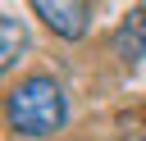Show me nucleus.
<instances>
[{"label":"nucleus","mask_w":146,"mask_h":141,"mask_svg":"<svg viewBox=\"0 0 146 141\" xmlns=\"http://www.w3.org/2000/svg\"><path fill=\"white\" fill-rule=\"evenodd\" d=\"M68 118L64 86L55 77H27L9 91V127L23 136H50Z\"/></svg>","instance_id":"1"},{"label":"nucleus","mask_w":146,"mask_h":141,"mask_svg":"<svg viewBox=\"0 0 146 141\" xmlns=\"http://www.w3.org/2000/svg\"><path fill=\"white\" fill-rule=\"evenodd\" d=\"M32 9L46 18V27H50L55 36H68V41H78V36L87 32V18H91V9L78 5V0H36Z\"/></svg>","instance_id":"2"},{"label":"nucleus","mask_w":146,"mask_h":141,"mask_svg":"<svg viewBox=\"0 0 146 141\" xmlns=\"http://www.w3.org/2000/svg\"><path fill=\"white\" fill-rule=\"evenodd\" d=\"M114 55H119L128 68H137V64L146 59V9H132V14L119 23V32H114Z\"/></svg>","instance_id":"3"},{"label":"nucleus","mask_w":146,"mask_h":141,"mask_svg":"<svg viewBox=\"0 0 146 141\" xmlns=\"http://www.w3.org/2000/svg\"><path fill=\"white\" fill-rule=\"evenodd\" d=\"M0 32H5V55H0V64H5V68H14V64L23 59L18 50L27 45V32H23V23H18V18H9V14H5V23H0Z\"/></svg>","instance_id":"4"}]
</instances>
